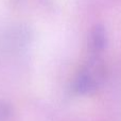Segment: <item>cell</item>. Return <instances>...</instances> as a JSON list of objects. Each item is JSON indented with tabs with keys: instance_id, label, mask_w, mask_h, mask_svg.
Here are the masks:
<instances>
[{
	"instance_id": "6da1fadb",
	"label": "cell",
	"mask_w": 121,
	"mask_h": 121,
	"mask_svg": "<svg viewBox=\"0 0 121 121\" xmlns=\"http://www.w3.org/2000/svg\"><path fill=\"white\" fill-rule=\"evenodd\" d=\"M98 86V79L91 67L83 69L74 81V90L78 94L86 95L95 91Z\"/></svg>"
},
{
	"instance_id": "7a4b0ae2",
	"label": "cell",
	"mask_w": 121,
	"mask_h": 121,
	"mask_svg": "<svg viewBox=\"0 0 121 121\" xmlns=\"http://www.w3.org/2000/svg\"><path fill=\"white\" fill-rule=\"evenodd\" d=\"M106 44V33L102 26H96L89 35V50L94 56L102 52Z\"/></svg>"
}]
</instances>
